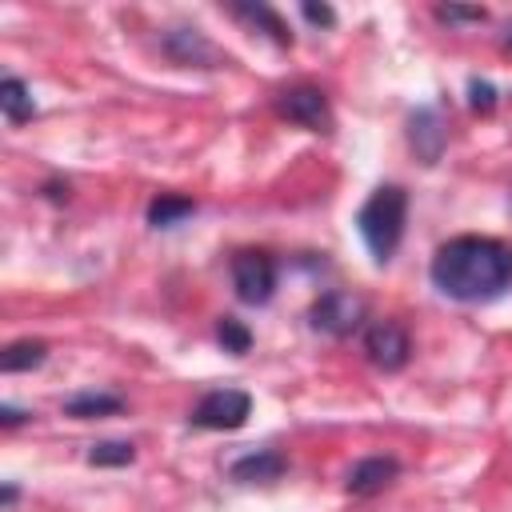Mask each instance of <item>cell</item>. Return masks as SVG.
<instances>
[{
    "mask_svg": "<svg viewBox=\"0 0 512 512\" xmlns=\"http://www.w3.org/2000/svg\"><path fill=\"white\" fill-rule=\"evenodd\" d=\"M428 272L444 296L484 304L512 288V244L496 236H452L436 248Z\"/></svg>",
    "mask_w": 512,
    "mask_h": 512,
    "instance_id": "obj_1",
    "label": "cell"
},
{
    "mask_svg": "<svg viewBox=\"0 0 512 512\" xmlns=\"http://www.w3.org/2000/svg\"><path fill=\"white\" fill-rule=\"evenodd\" d=\"M404 224H408V192L400 184H380L356 212V228L376 264L392 260V252L404 240Z\"/></svg>",
    "mask_w": 512,
    "mask_h": 512,
    "instance_id": "obj_2",
    "label": "cell"
},
{
    "mask_svg": "<svg viewBox=\"0 0 512 512\" xmlns=\"http://www.w3.org/2000/svg\"><path fill=\"white\" fill-rule=\"evenodd\" d=\"M248 416H252V396L244 388H212L200 396V404L192 408L188 420L208 432H236V428H244Z\"/></svg>",
    "mask_w": 512,
    "mask_h": 512,
    "instance_id": "obj_3",
    "label": "cell"
},
{
    "mask_svg": "<svg viewBox=\"0 0 512 512\" xmlns=\"http://www.w3.org/2000/svg\"><path fill=\"white\" fill-rule=\"evenodd\" d=\"M232 288L244 304H268L276 292V260L264 248H240L232 256Z\"/></svg>",
    "mask_w": 512,
    "mask_h": 512,
    "instance_id": "obj_4",
    "label": "cell"
},
{
    "mask_svg": "<svg viewBox=\"0 0 512 512\" xmlns=\"http://www.w3.org/2000/svg\"><path fill=\"white\" fill-rule=\"evenodd\" d=\"M160 52L180 68H220V64H228V56L200 28H168L160 36Z\"/></svg>",
    "mask_w": 512,
    "mask_h": 512,
    "instance_id": "obj_5",
    "label": "cell"
},
{
    "mask_svg": "<svg viewBox=\"0 0 512 512\" xmlns=\"http://www.w3.org/2000/svg\"><path fill=\"white\" fill-rule=\"evenodd\" d=\"M276 112L308 132H332V108H328V96L312 84H296V88H284L276 96Z\"/></svg>",
    "mask_w": 512,
    "mask_h": 512,
    "instance_id": "obj_6",
    "label": "cell"
},
{
    "mask_svg": "<svg viewBox=\"0 0 512 512\" xmlns=\"http://www.w3.org/2000/svg\"><path fill=\"white\" fill-rule=\"evenodd\" d=\"M360 320H364V300L352 292H324L308 308V324L324 336H348L360 328Z\"/></svg>",
    "mask_w": 512,
    "mask_h": 512,
    "instance_id": "obj_7",
    "label": "cell"
},
{
    "mask_svg": "<svg viewBox=\"0 0 512 512\" xmlns=\"http://www.w3.org/2000/svg\"><path fill=\"white\" fill-rule=\"evenodd\" d=\"M364 352L380 372H400L412 356V340L396 320H372L364 332Z\"/></svg>",
    "mask_w": 512,
    "mask_h": 512,
    "instance_id": "obj_8",
    "label": "cell"
},
{
    "mask_svg": "<svg viewBox=\"0 0 512 512\" xmlns=\"http://www.w3.org/2000/svg\"><path fill=\"white\" fill-rule=\"evenodd\" d=\"M408 144H412V152L424 164H436L440 160V152L448 144V132H444V120H440L436 108H416L408 116Z\"/></svg>",
    "mask_w": 512,
    "mask_h": 512,
    "instance_id": "obj_9",
    "label": "cell"
},
{
    "mask_svg": "<svg viewBox=\"0 0 512 512\" xmlns=\"http://www.w3.org/2000/svg\"><path fill=\"white\" fill-rule=\"evenodd\" d=\"M396 476H400V460H396V456H364V460L352 464L344 488H348L352 496H376V492H384Z\"/></svg>",
    "mask_w": 512,
    "mask_h": 512,
    "instance_id": "obj_10",
    "label": "cell"
},
{
    "mask_svg": "<svg viewBox=\"0 0 512 512\" xmlns=\"http://www.w3.org/2000/svg\"><path fill=\"white\" fill-rule=\"evenodd\" d=\"M284 468H288V460H284L276 448H256V452L232 460L228 472H232V480H240V484H268V480H280Z\"/></svg>",
    "mask_w": 512,
    "mask_h": 512,
    "instance_id": "obj_11",
    "label": "cell"
},
{
    "mask_svg": "<svg viewBox=\"0 0 512 512\" xmlns=\"http://www.w3.org/2000/svg\"><path fill=\"white\" fill-rule=\"evenodd\" d=\"M232 16H240V20H248L252 28L268 32V36H272L276 44H284V48L292 44V32H288V24L280 20V12L268 8V4H260V0H256V4H252V0H236V4H232Z\"/></svg>",
    "mask_w": 512,
    "mask_h": 512,
    "instance_id": "obj_12",
    "label": "cell"
},
{
    "mask_svg": "<svg viewBox=\"0 0 512 512\" xmlns=\"http://www.w3.org/2000/svg\"><path fill=\"white\" fill-rule=\"evenodd\" d=\"M0 112L8 124H28L36 116V100L28 92V84L20 76H4L0 80Z\"/></svg>",
    "mask_w": 512,
    "mask_h": 512,
    "instance_id": "obj_13",
    "label": "cell"
},
{
    "mask_svg": "<svg viewBox=\"0 0 512 512\" xmlns=\"http://www.w3.org/2000/svg\"><path fill=\"white\" fill-rule=\"evenodd\" d=\"M60 408H64V416H72V420H96V416L120 412L124 400H120L116 392H76V396H68Z\"/></svg>",
    "mask_w": 512,
    "mask_h": 512,
    "instance_id": "obj_14",
    "label": "cell"
},
{
    "mask_svg": "<svg viewBox=\"0 0 512 512\" xmlns=\"http://www.w3.org/2000/svg\"><path fill=\"white\" fill-rule=\"evenodd\" d=\"M44 356H48V344L44 340H12L0 352V368L4 372H28V368H40Z\"/></svg>",
    "mask_w": 512,
    "mask_h": 512,
    "instance_id": "obj_15",
    "label": "cell"
},
{
    "mask_svg": "<svg viewBox=\"0 0 512 512\" xmlns=\"http://www.w3.org/2000/svg\"><path fill=\"white\" fill-rule=\"evenodd\" d=\"M192 212H196V204H192L188 196L160 192V196L148 204V224H152V228H172V224H180V220L192 216Z\"/></svg>",
    "mask_w": 512,
    "mask_h": 512,
    "instance_id": "obj_16",
    "label": "cell"
},
{
    "mask_svg": "<svg viewBox=\"0 0 512 512\" xmlns=\"http://www.w3.org/2000/svg\"><path fill=\"white\" fill-rule=\"evenodd\" d=\"M132 460H136V448L128 440H100L88 448V464H96V468H124Z\"/></svg>",
    "mask_w": 512,
    "mask_h": 512,
    "instance_id": "obj_17",
    "label": "cell"
},
{
    "mask_svg": "<svg viewBox=\"0 0 512 512\" xmlns=\"http://www.w3.org/2000/svg\"><path fill=\"white\" fill-rule=\"evenodd\" d=\"M216 340H220V348L232 352V356H244V352L252 348V332H248V324L236 320V316H220V324H216Z\"/></svg>",
    "mask_w": 512,
    "mask_h": 512,
    "instance_id": "obj_18",
    "label": "cell"
},
{
    "mask_svg": "<svg viewBox=\"0 0 512 512\" xmlns=\"http://www.w3.org/2000/svg\"><path fill=\"white\" fill-rule=\"evenodd\" d=\"M436 20H444V24H484L488 12L480 4H440Z\"/></svg>",
    "mask_w": 512,
    "mask_h": 512,
    "instance_id": "obj_19",
    "label": "cell"
},
{
    "mask_svg": "<svg viewBox=\"0 0 512 512\" xmlns=\"http://www.w3.org/2000/svg\"><path fill=\"white\" fill-rule=\"evenodd\" d=\"M468 104H472V112H492L496 108V88L488 84V80H468Z\"/></svg>",
    "mask_w": 512,
    "mask_h": 512,
    "instance_id": "obj_20",
    "label": "cell"
},
{
    "mask_svg": "<svg viewBox=\"0 0 512 512\" xmlns=\"http://www.w3.org/2000/svg\"><path fill=\"white\" fill-rule=\"evenodd\" d=\"M300 12H304V20H308V24H320V28H332V24H336V12H332L328 4L304 0V4H300Z\"/></svg>",
    "mask_w": 512,
    "mask_h": 512,
    "instance_id": "obj_21",
    "label": "cell"
},
{
    "mask_svg": "<svg viewBox=\"0 0 512 512\" xmlns=\"http://www.w3.org/2000/svg\"><path fill=\"white\" fill-rule=\"evenodd\" d=\"M32 412H24V408H12V404H0V424L4 428H16V424H24Z\"/></svg>",
    "mask_w": 512,
    "mask_h": 512,
    "instance_id": "obj_22",
    "label": "cell"
},
{
    "mask_svg": "<svg viewBox=\"0 0 512 512\" xmlns=\"http://www.w3.org/2000/svg\"><path fill=\"white\" fill-rule=\"evenodd\" d=\"M48 200H68V184H48Z\"/></svg>",
    "mask_w": 512,
    "mask_h": 512,
    "instance_id": "obj_23",
    "label": "cell"
},
{
    "mask_svg": "<svg viewBox=\"0 0 512 512\" xmlns=\"http://www.w3.org/2000/svg\"><path fill=\"white\" fill-rule=\"evenodd\" d=\"M16 496H20V492H16V484H4V492H0V500H4V508H8V504H16Z\"/></svg>",
    "mask_w": 512,
    "mask_h": 512,
    "instance_id": "obj_24",
    "label": "cell"
},
{
    "mask_svg": "<svg viewBox=\"0 0 512 512\" xmlns=\"http://www.w3.org/2000/svg\"><path fill=\"white\" fill-rule=\"evenodd\" d=\"M504 48H508V52H512V24H508V28H504Z\"/></svg>",
    "mask_w": 512,
    "mask_h": 512,
    "instance_id": "obj_25",
    "label": "cell"
}]
</instances>
